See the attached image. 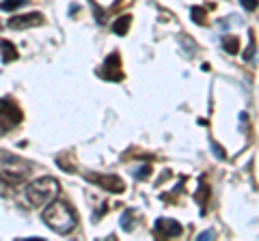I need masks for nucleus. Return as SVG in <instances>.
I'll use <instances>...</instances> for the list:
<instances>
[{
  "label": "nucleus",
  "instance_id": "nucleus-1",
  "mask_svg": "<svg viewBox=\"0 0 259 241\" xmlns=\"http://www.w3.org/2000/svg\"><path fill=\"white\" fill-rule=\"evenodd\" d=\"M44 222L48 228L59 232V235H69L76 228L78 218H76V211L67 203L52 200V205H48L44 209Z\"/></svg>",
  "mask_w": 259,
  "mask_h": 241
},
{
  "label": "nucleus",
  "instance_id": "nucleus-2",
  "mask_svg": "<svg viewBox=\"0 0 259 241\" xmlns=\"http://www.w3.org/2000/svg\"><path fill=\"white\" fill-rule=\"evenodd\" d=\"M59 181L54 176H41L26 186V200L30 207H48L59 196Z\"/></svg>",
  "mask_w": 259,
  "mask_h": 241
},
{
  "label": "nucleus",
  "instance_id": "nucleus-3",
  "mask_svg": "<svg viewBox=\"0 0 259 241\" xmlns=\"http://www.w3.org/2000/svg\"><path fill=\"white\" fill-rule=\"evenodd\" d=\"M28 164L22 162L20 157H3V166H0V179L9 186H20L28 176Z\"/></svg>",
  "mask_w": 259,
  "mask_h": 241
},
{
  "label": "nucleus",
  "instance_id": "nucleus-4",
  "mask_svg": "<svg viewBox=\"0 0 259 241\" xmlns=\"http://www.w3.org/2000/svg\"><path fill=\"white\" fill-rule=\"evenodd\" d=\"M22 120V110L13 99H0V134L13 130Z\"/></svg>",
  "mask_w": 259,
  "mask_h": 241
},
{
  "label": "nucleus",
  "instance_id": "nucleus-5",
  "mask_svg": "<svg viewBox=\"0 0 259 241\" xmlns=\"http://www.w3.org/2000/svg\"><path fill=\"white\" fill-rule=\"evenodd\" d=\"M87 179L95 186H100L102 190L112 192V194H123L125 192V183L117 174H87Z\"/></svg>",
  "mask_w": 259,
  "mask_h": 241
},
{
  "label": "nucleus",
  "instance_id": "nucleus-6",
  "mask_svg": "<svg viewBox=\"0 0 259 241\" xmlns=\"http://www.w3.org/2000/svg\"><path fill=\"white\" fill-rule=\"evenodd\" d=\"M153 235L160 237V239L180 237L182 235V224L175 222V220H168V218H160L156 222V228H153Z\"/></svg>",
  "mask_w": 259,
  "mask_h": 241
},
{
  "label": "nucleus",
  "instance_id": "nucleus-7",
  "mask_svg": "<svg viewBox=\"0 0 259 241\" xmlns=\"http://www.w3.org/2000/svg\"><path fill=\"white\" fill-rule=\"evenodd\" d=\"M44 24V15L41 13H26V15H13L9 20V28L13 30H22V28H32V26H41Z\"/></svg>",
  "mask_w": 259,
  "mask_h": 241
},
{
  "label": "nucleus",
  "instance_id": "nucleus-8",
  "mask_svg": "<svg viewBox=\"0 0 259 241\" xmlns=\"http://www.w3.org/2000/svg\"><path fill=\"white\" fill-rule=\"evenodd\" d=\"M102 78L106 80H121L123 78V71H121V63H119V54H110L106 63H104V69H102Z\"/></svg>",
  "mask_w": 259,
  "mask_h": 241
},
{
  "label": "nucleus",
  "instance_id": "nucleus-9",
  "mask_svg": "<svg viewBox=\"0 0 259 241\" xmlns=\"http://www.w3.org/2000/svg\"><path fill=\"white\" fill-rule=\"evenodd\" d=\"M0 56H3V63H13L18 61V50L11 41H0Z\"/></svg>",
  "mask_w": 259,
  "mask_h": 241
},
{
  "label": "nucleus",
  "instance_id": "nucleus-10",
  "mask_svg": "<svg viewBox=\"0 0 259 241\" xmlns=\"http://www.w3.org/2000/svg\"><path fill=\"white\" fill-rule=\"evenodd\" d=\"M130 24H132V18H130L127 13H125V15H121V18H119L117 22H112V33H117V35L123 37V35L127 33Z\"/></svg>",
  "mask_w": 259,
  "mask_h": 241
},
{
  "label": "nucleus",
  "instance_id": "nucleus-11",
  "mask_svg": "<svg viewBox=\"0 0 259 241\" xmlns=\"http://www.w3.org/2000/svg\"><path fill=\"white\" fill-rule=\"evenodd\" d=\"M221 43H223V50L227 54H238V50H240V41H238L236 35H225Z\"/></svg>",
  "mask_w": 259,
  "mask_h": 241
},
{
  "label": "nucleus",
  "instance_id": "nucleus-12",
  "mask_svg": "<svg viewBox=\"0 0 259 241\" xmlns=\"http://www.w3.org/2000/svg\"><path fill=\"white\" fill-rule=\"evenodd\" d=\"M28 0H3L0 3V9L3 11H15V9H20L22 5H26Z\"/></svg>",
  "mask_w": 259,
  "mask_h": 241
},
{
  "label": "nucleus",
  "instance_id": "nucleus-13",
  "mask_svg": "<svg viewBox=\"0 0 259 241\" xmlns=\"http://www.w3.org/2000/svg\"><path fill=\"white\" fill-rule=\"evenodd\" d=\"M253 58H255V37L250 35L248 37V47H246V52H244V61L250 63Z\"/></svg>",
  "mask_w": 259,
  "mask_h": 241
},
{
  "label": "nucleus",
  "instance_id": "nucleus-14",
  "mask_svg": "<svg viewBox=\"0 0 259 241\" xmlns=\"http://www.w3.org/2000/svg\"><path fill=\"white\" fill-rule=\"evenodd\" d=\"M91 9H93V13H95L97 22H100V24H104V22H106V11H104L102 7L97 5V3H93V0H91Z\"/></svg>",
  "mask_w": 259,
  "mask_h": 241
},
{
  "label": "nucleus",
  "instance_id": "nucleus-15",
  "mask_svg": "<svg viewBox=\"0 0 259 241\" xmlns=\"http://www.w3.org/2000/svg\"><path fill=\"white\" fill-rule=\"evenodd\" d=\"M192 20L197 24H205V9H199V7H192Z\"/></svg>",
  "mask_w": 259,
  "mask_h": 241
},
{
  "label": "nucleus",
  "instance_id": "nucleus-16",
  "mask_svg": "<svg viewBox=\"0 0 259 241\" xmlns=\"http://www.w3.org/2000/svg\"><path fill=\"white\" fill-rule=\"evenodd\" d=\"M149 174H151V168H149V166H141L139 170L134 172V176H136V179H147Z\"/></svg>",
  "mask_w": 259,
  "mask_h": 241
},
{
  "label": "nucleus",
  "instance_id": "nucleus-17",
  "mask_svg": "<svg viewBox=\"0 0 259 241\" xmlns=\"http://www.w3.org/2000/svg\"><path fill=\"white\" fill-rule=\"evenodd\" d=\"M207 196H209V188L203 186V188H201V194H197V200H199V205H201V207H205Z\"/></svg>",
  "mask_w": 259,
  "mask_h": 241
},
{
  "label": "nucleus",
  "instance_id": "nucleus-18",
  "mask_svg": "<svg viewBox=\"0 0 259 241\" xmlns=\"http://www.w3.org/2000/svg\"><path fill=\"white\" fill-rule=\"evenodd\" d=\"M127 220H132V213H130V211H125V213H123V218H121V228H123V230H130V228H132V222H127Z\"/></svg>",
  "mask_w": 259,
  "mask_h": 241
},
{
  "label": "nucleus",
  "instance_id": "nucleus-19",
  "mask_svg": "<svg viewBox=\"0 0 259 241\" xmlns=\"http://www.w3.org/2000/svg\"><path fill=\"white\" fill-rule=\"evenodd\" d=\"M240 3H242V7H244L246 11H255L257 7H259L257 0H240Z\"/></svg>",
  "mask_w": 259,
  "mask_h": 241
},
{
  "label": "nucleus",
  "instance_id": "nucleus-20",
  "mask_svg": "<svg viewBox=\"0 0 259 241\" xmlns=\"http://www.w3.org/2000/svg\"><path fill=\"white\" fill-rule=\"evenodd\" d=\"M212 237H214V230H205V232H201V235H199L201 241H207V239H212Z\"/></svg>",
  "mask_w": 259,
  "mask_h": 241
}]
</instances>
